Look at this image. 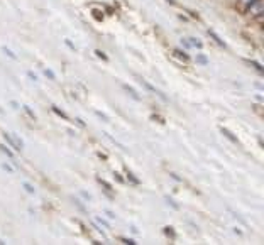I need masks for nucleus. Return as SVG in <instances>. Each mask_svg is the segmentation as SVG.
I'll return each mask as SVG.
<instances>
[{"instance_id":"2eb2a0df","label":"nucleus","mask_w":264,"mask_h":245,"mask_svg":"<svg viewBox=\"0 0 264 245\" xmlns=\"http://www.w3.org/2000/svg\"><path fill=\"white\" fill-rule=\"evenodd\" d=\"M95 221H97L98 225H102V227H105V228H110V223H107V221L103 220L102 217H95Z\"/></svg>"},{"instance_id":"a878e982","label":"nucleus","mask_w":264,"mask_h":245,"mask_svg":"<svg viewBox=\"0 0 264 245\" xmlns=\"http://www.w3.org/2000/svg\"><path fill=\"white\" fill-rule=\"evenodd\" d=\"M252 2H254V0H240V5L247 7V5H249V3H252Z\"/></svg>"},{"instance_id":"4468645a","label":"nucleus","mask_w":264,"mask_h":245,"mask_svg":"<svg viewBox=\"0 0 264 245\" xmlns=\"http://www.w3.org/2000/svg\"><path fill=\"white\" fill-rule=\"evenodd\" d=\"M2 169L7 171V173H10V174H15V169H14L12 166H10L9 163H3V164H2Z\"/></svg>"},{"instance_id":"f03ea898","label":"nucleus","mask_w":264,"mask_h":245,"mask_svg":"<svg viewBox=\"0 0 264 245\" xmlns=\"http://www.w3.org/2000/svg\"><path fill=\"white\" fill-rule=\"evenodd\" d=\"M3 139H5L7 144H9L10 147H14L15 151H22V147H24V142H22V140L19 139L17 136H14V134L3 132Z\"/></svg>"},{"instance_id":"0eeeda50","label":"nucleus","mask_w":264,"mask_h":245,"mask_svg":"<svg viewBox=\"0 0 264 245\" xmlns=\"http://www.w3.org/2000/svg\"><path fill=\"white\" fill-rule=\"evenodd\" d=\"M246 63L249 64V66L254 68V70L258 71V73H264V68L258 63V61H254V59H246Z\"/></svg>"},{"instance_id":"20e7f679","label":"nucleus","mask_w":264,"mask_h":245,"mask_svg":"<svg viewBox=\"0 0 264 245\" xmlns=\"http://www.w3.org/2000/svg\"><path fill=\"white\" fill-rule=\"evenodd\" d=\"M186 41H188L190 48H198V49L204 48V43L200 39H197V37H186Z\"/></svg>"},{"instance_id":"4be33fe9","label":"nucleus","mask_w":264,"mask_h":245,"mask_svg":"<svg viewBox=\"0 0 264 245\" xmlns=\"http://www.w3.org/2000/svg\"><path fill=\"white\" fill-rule=\"evenodd\" d=\"M95 54H97L98 58H102L103 61H109V58H107V54H103V53L100 51V49H97V51H95Z\"/></svg>"},{"instance_id":"ddd939ff","label":"nucleus","mask_w":264,"mask_h":245,"mask_svg":"<svg viewBox=\"0 0 264 245\" xmlns=\"http://www.w3.org/2000/svg\"><path fill=\"white\" fill-rule=\"evenodd\" d=\"M43 73H44L46 76H48L49 80H53V82L56 80V75L53 73V70H49V68H43Z\"/></svg>"},{"instance_id":"9d476101","label":"nucleus","mask_w":264,"mask_h":245,"mask_svg":"<svg viewBox=\"0 0 264 245\" xmlns=\"http://www.w3.org/2000/svg\"><path fill=\"white\" fill-rule=\"evenodd\" d=\"M195 61H197L198 64H202V66H206V64H208V58H206L205 54H197Z\"/></svg>"},{"instance_id":"423d86ee","label":"nucleus","mask_w":264,"mask_h":245,"mask_svg":"<svg viewBox=\"0 0 264 245\" xmlns=\"http://www.w3.org/2000/svg\"><path fill=\"white\" fill-rule=\"evenodd\" d=\"M208 34H210V37H212V39H213V41H215V43L220 46V48H225V43H224V41H222V39H220V37H219V36H217V32H215V30L208 29Z\"/></svg>"},{"instance_id":"7ed1b4c3","label":"nucleus","mask_w":264,"mask_h":245,"mask_svg":"<svg viewBox=\"0 0 264 245\" xmlns=\"http://www.w3.org/2000/svg\"><path fill=\"white\" fill-rule=\"evenodd\" d=\"M137 80H139V83H141V85H144V86H146L149 91H152V93H156V95H158V97H161L163 100H166V97H164V95H163L161 91H159L156 86H152L151 83H147L146 80H144V78H141V76H137Z\"/></svg>"},{"instance_id":"aec40b11","label":"nucleus","mask_w":264,"mask_h":245,"mask_svg":"<svg viewBox=\"0 0 264 245\" xmlns=\"http://www.w3.org/2000/svg\"><path fill=\"white\" fill-rule=\"evenodd\" d=\"M22 109H24L26 112H28V115H29L30 118H32V120H34V118H36V115H34V112H32V110H30V109H29L28 105H24V107H22Z\"/></svg>"},{"instance_id":"393cba45","label":"nucleus","mask_w":264,"mask_h":245,"mask_svg":"<svg viewBox=\"0 0 264 245\" xmlns=\"http://www.w3.org/2000/svg\"><path fill=\"white\" fill-rule=\"evenodd\" d=\"M122 242H124V244H129V245H136V244H137L136 240H132V239H125V237H124V239H122Z\"/></svg>"},{"instance_id":"f257e3e1","label":"nucleus","mask_w":264,"mask_h":245,"mask_svg":"<svg viewBox=\"0 0 264 245\" xmlns=\"http://www.w3.org/2000/svg\"><path fill=\"white\" fill-rule=\"evenodd\" d=\"M247 12H249L252 17L256 19H263L264 15V0H254L252 3H249V5L246 7Z\"/></svg>"},{"instance_id":"6ab92c4d","label":"nucleus","mask_w":264,"mask_h":245,"mask_svg":"<svg viewBox=\"0 0 264 245\" xmlns=\"http://www.w3.org/2000/svg\"><path fill=\"white\" fill-rule=\"evenodd\" d=\"M127 178L131 179V181L134 183V185H139V179H137L136 176H134V174L131 173V171H127Z\"/></svg>"},{"instance_id":"c85d7f7f","label":"nucleus","mask_w":264,"mask_h":245,"mask_svg":"<svg viewBox=\"0 0 264 245\" xmlns=\"http://www.w3.org/2000/svg\"><path fill=\"white\" fill-rule=\"evenodd\" d=\"M10 105H12L14 109H19V103L17 102H10Z\"/></svg>"},{"instance_id":"39448f33","label":"nucleus","mask_w":264,"mask_h":245,"mask_svg":"<svg viewBox=\"0 0 264 245\" xmlns=\"http://www.w3.org/2000/svg\"><path fill=\"white\" fill-rule=\"evenodd\" d=\"M122 88H124V91H127V93L131 95L134 100H141V97H139V95H137V91L134 90L132 86H129V85H122Z\"/></svg>"},{"instance_id":"9b49d317","label":"nucleus","mask_w":264,"mask_h":245,"mask_svg":"<svg viewBox=\"0 0 264 245\" xmlns=\"http://www.w3.org/2000/svg\"><path fill=\"white\" fill-rule=\"evenodd\" d=\"M22 188H24V190L28 191L29 194H34V193H36V188H34V186L30 185V183H28V181L22 183Z\"/></svg>"},{"instance_id":"dca6fc26","label":"nucleus","mask_w":264,"mask_h":245,"mask_svg":"<svg viewBox=\"0 0 264 245\" xmlns=\"http://www.w3.org/2000/svg\"><path fill=\"white\" fill-rule=\"evenodd\" d=\"M175 54H176V56H179V58H183V61H188V54H185V53L179 51V49H176Z\"/></svg>"},{"instance_id":"f8f14e48","label":"nucleus","mask_w":264,"mask_h":245,"mask_svg":"<svg viewBox=\"0 0 264 245\" xmlns=\"http://www.w3.org/2000/svg\"><path fill=\"white\" fill-rule=\"evenodd\" d=\"M0 151H2L3 154H5V156H9V158L14 161V152L10 151V149H7V147H5V145H3V144H0Z\"/></svg>"},{"instance_id":"5701e85b","label":"nucleus","mask_w":264,"mask_h":245,"mask_svg":"<svg viewBox=\"0 0 264 245\" xmlns=\"http://www.w3.org/2000/svg\"><path fill=\"white\" fill-rule=\"evenodd\" d=\"M166 203H168V205H171V206H173L175 210H178V208H179V206L176 205V203H175L173 200H171V198H168V196H166Z\"/></svg>"},{"instance_id":"1a4fd4ad","label":"nucleus","mask_w":264,"mask_h":245,"mask_svg":"<svg viewBox=\"0 0 264 245\" xmlns=\"http://www.w3.org/2000/svg\"><path fill=\"white\" fill-rule=\"evenodd\" d=\"M2 53H3V54H5V56H9L10 59H17V54H14L12 49H9V48H7V46H2Z\"/></svg>"},{"instance_id":"cd10ccee","label":"nucleus","mask_w":264,"mask_h":245,"mask_svg":"<svg viewBox=\"0 0 264 245\" xmlns=\"http://www.w3.org/2000/svg\"><path fill=\"white\" fill-rule=\"evenodd\" d=\"M80 193H82V196H83V198H87V200H90V198H91L90 194H88V193H85V191H80Z\"/></svg>"},{"instance_id":"412c9836","label":"nucleus","mask_w":264,"mask_h":245,"mask_svg":"<svg viewBox=\"0 0 264 245\" xmlns=\"http://www.w3.org/2000/svg\"><path fill=\"white\" fill-rule=\"evenodd\" d=\"M98 183H100V185H103V186H105V190H107V191H110V190H112V188H110V185H109V183L105 181V179L98 178Z\"/></svg>"},{"instance_id":"b1692460","label":"nucleus","mask_w":264,"mask_h":245,"mask_svg":"<svg viewBox=\"0 0 264 245\" xmlns=\"http://www.w3.org/2000/svg\"><path fill=\"white\" fill-rule=\"evenodd\" d=\"M105 215L109 217L110 220H116V218H117V217H116V213H114V212H110V210H105Z\"/></svg>"},{"instance_id":"bb28decb","label":"nucleus","mask_w":264,"mask_h":245,"mask_svg":"<svg viewBox=\"0 0 264 245\" xmlns=\"http://www.w3.org/2000/svg\"><path fill=\"white\" fill-rule=\"evenodd\" d=\"M28 76H29V78H30V80H32V82H37V76H36V75H34V73H32V71H28Z\"/></svg>"},{"instance_id":"f3484780","label":"nucleus","mask_w":264,"mask_h":245,"mask_svg":"<svg viewBox=\"0 0 264 245\" xmlns=\"http://www.w3.org/2000/svg\"><path fill=\"white\" fill-rule=\"evenodd\" d=\"M53 112H55V113H58L59 117H63L64 120H68V115H66V113H64V112H61V110H59V109H56V107H53Z\"/></svg>"},{"instance_id":"a211bd4d","label":"nucleus","mask_w":264,"mask_h":245,"mask_svg":"<svg viewBox=\"0 0 264 245\" xmlns=\"http://www.w3.org/2000/svg\"><path fill=\"white\" fill-rule=\"evenodd\" d=\"M95 115H97L98 118H102V120H103V122H110V120H109V117H107V115H105V113L98 112V110H95Z\"/></svg>"},{"instance_id":"6e6552de","label":"nucleus","mask_w":264,"mask_h":245,"mask_svg":"<svg viewBox=\"0 0 264 245\" xmlns=\"http://www.w3.org/2000/svg\"><path fill=\"white\" fill-rule=\"evenodd\" d=\"M220 132L224 134V136L227 137L229 140H232V142H234V144H237V137H235V136H232V132H231V130H227V129H224V127H222V129H220Z\"/></svg>"}]
</instances>
